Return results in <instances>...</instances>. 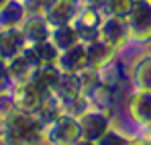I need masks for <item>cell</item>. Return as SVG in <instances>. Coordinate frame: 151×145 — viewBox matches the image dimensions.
Wrapping results in <instances>:
<instances>
[{
	"mask_svg": "<svg viewBox=\"0 0 151 145\" xmlns=\"http://www.w3.org/2000/svg\"><path fill=\"white\" fill-rule=\"evenodd\" d=\"M4 137L6 141L12 143H33V141H41L45 137V129L43 123L35 117H31L29 113L21 115H10L8 119H4Z\"/></svg>",
	"mask_w": 151,
	"mask_h": 145,
	"instance_id": "1",
	"label": "cell"
},
{
	"mask_svg": "<svg viewBox=\"0 0 151 145\" xmlns=\"http://www.w3.org/2000/svg\"><path fill=\"white\" fill-rule=\"evenodd\" d=\"M45 135L51 137L49 141H55V143H74L82 139V127H80V121H76L74 117L59 115L53 123L47 125Z\"/></svg>",
	"mask_w": 151,
	"mask_h": 145,
	"instance_id": "2",
	"label": "cell"
},
{
	"mask_svg": "<svg viewBox=\"0 0 151 145\" xmlns=\"http://www.w3.org/2000/svg\"><path fill=\"white\" fill-rule=\"evenodd\" d=\"M129 31L137 39L151 37V4L147 0L135 2V6L129 14Z\"/></svg>",
	"mask_w": 151,
	"mask_h": 145,
	"instance_id": "3",
	"label": "cell"
},
{
	"mask_svg": "<svg viewBox=\"0 0 151 145\" xmlns=\"http://www.w3.org/2000/svg\"><path fill=\"white\" fill-rule=\"evenodd\" d=\"M129 35H131L129 23H125L121 17H110V19H106L100 25V39L106 41L114 51L121 47V45H125Z\"/></svg>",
	"mask_w": 151,
	"mask_h": 145,
	"instance_id": "4",
	"label": "cell"
},
{
	"mask_svg": "<svg viewBox=\"0 0 151 145\" xmlns=\"http://www.w3.org/2000/svg\"><path fill=\"white\" fill-rule=\"evenodd\" d=\"M43 94L31 84V82H23L17 86L14 94H12V100H14V106L21 110V113H29V115H35L37 108L41 106L43 102Z\"/></svg>",
	"mask_w": 151,
	"mask_h": 145,
	"instance_id": "5",
	"label": "cell"
},
{
	"mask_svg": "<svg viewBox=\"0 0 151 145\" xmlns=\"http://www.w3.org/2000/svg\"><path fill=\"white\" fill-rule=\"evenodd\" d=\"M43 14H45V23L53 27H61V25L74 23L78 17V8L74 0H53Z\"/></svg>",
	"mask_w": 151,
	"mask_h": 145,
	"instance_id": "6",
	"label": "cell"
},
{
	"mask_svg": "<svg viewBox=\"0 0 151 145\" xmlns=\"http://www.w3.org/2000/svg\"><path fill=\"white\" fill-rule=\"evenodd\" d=\"M27 47V39L23 31L17 29H4L0 35V57L2 59H12L19 53H23Z\"/></svg>",
	"mask_w": 151,
	"mask_h": 145,
	"instance_id": "7",
	"label": "cell"
},
{
	"mask_svg": "<svg viewBox=\"0 0 151 145\" xmlns=\"http://www.w3.org/2000/svg\"><path fill=\"white\" fill-rule=\"evenodd\" d=\"M80 127H82V137H86L88 141H100L106 133L108 121L100 113H88L86 110L80 117Z\"/></svg>",
	"mask_w": 151,
	"mask_h": 145,
	"instance_id": "8",
	"label": "cell"
},
{
	"mask_svg": "<svg viewBox=\"0 0 151 145\" xmlns=\"http://www.w3.org/2000/svg\"><path fill=\"white\" fill-rule=\"evenodd\" d=\"M25 12H27L25 4H21L17 0H4L0 4V27L2 29H12L14 25H21Z\"/></svg>",
	"mask_w": 151,
	"mask_h": 145,
	"instance_id": "9",
	"label": "cell"
},
{
	"mask_svg": "<svg viewBox=\"0 0 151 145\" xmlns=\"http://www.w3.org/2000/svg\"><path fill=\"white\" fill-rule=\"evenodd\" d=\"M112 53L114 49L110 47L106 41L96 39L90 43V47L86 49V55H88V66H94V68H104L110 59H112Z\"/></svg>",
	"mask_w": 151,
	"mask_h": 145,
	"instance_id": "10",
	"label": "cell"
},
{
	"mask_svg": "<svg viewBox=\"0 0 151 145\" xmlns=\"http://www.w3.org/2000/svg\"><path fill=\"white\" fill-rule=\"evenodd\" d=\"M23 35H25L27 43H31V45L45 41L47 39V25H45L43 14H33L31 19H27L23 23Z\"/></svg>",
	"mask_w": 151,
	"mask_h": 145,
	"instance_id": "11",
	"label": "cell"
},
{
	"mask_svg": "<svg viewBox=\"0 0 151 145\" xmlns=\"http://www.w3.org/2000/svg\"><path fill=\"white\" fill-rule=\"evenodd\" d=\"M131 113L139 123L151 125V92L141 90L131 102Z\"/></svg>",
	"mask_w": 151,
	"mask_h": 145,
	"instance_id": "12",
	"label": "cell"
},
{
	"mask_svg": "<svg viewBox=\"0 0 151 145\" xmlns=\"http://www.w3.org/2000/svg\"><path fill=\"white\" fill-rule=\"evenodd\" d=\"M106 6H108V10L112 12V17L125 19V17L131 14L133 6H135V0H106Z\"/></svg>",
	"mask_w": 151,
	"mask_h": 145,
	"instance_id": "13",
	"label": "cell"
},
{
	"mask_svg": "<svg viewBox=\"0 0 151 145\" xmlns=\"http://www.w3.org/2000/svg\"><path fill=\"white\" fill-rule=\"evenodd\" d=\"M137 84L141 86V90L151 92V57L145 59L143 63H139V68H137Z\"/></svg>",
	"mask_w": 151,
	"mask_h": 145,
	"instance_id": "14",
	"label": "cell"
},
{
	"mask_svg": "<svg viewBox=\"0 0 151 145\" xmlns=\"http://www.w3.org/2000/svg\"><path fill=\"white\" fill-rule=\"evenodd\" d=\"M10 84H12V78L8 74V66L0 61V92H10Z\"/></svg>",
	"mask_w": 151,
	"mask_h": 145,
	"instance_id": "15",
	"label": "cell"
}]
</instances>
